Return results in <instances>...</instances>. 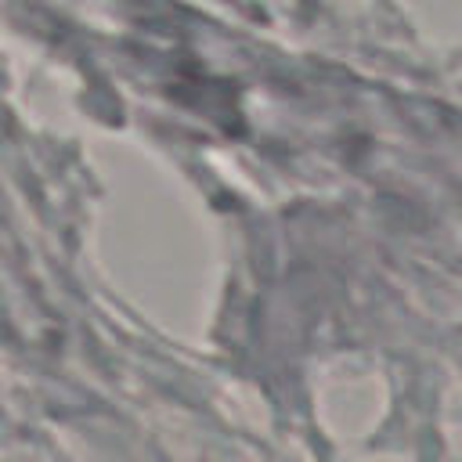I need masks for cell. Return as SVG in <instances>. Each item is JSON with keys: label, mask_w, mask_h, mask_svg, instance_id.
<instances>
[]
</instances>
